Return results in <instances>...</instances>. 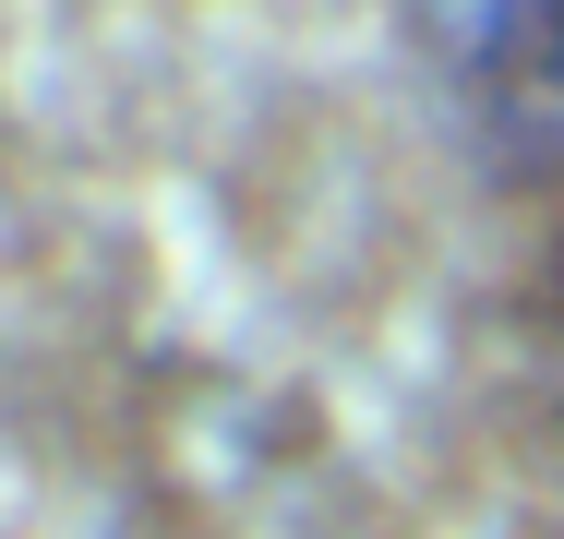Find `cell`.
<instances>
[{"mask_svg": "<svg viewBox=\"0 0 564 539\" xmlns=\"http://www.w3.org/2000/svg\"><path fill=\"white\" fill-rule=\"evenodd\" d=\"M433 61L492 180L564 193V0H433Z\"/></svg>", "mask_w": 564, "mask_h": 539, "instance_id": "6da1fadb", "label": "cell"}]
</instances>
